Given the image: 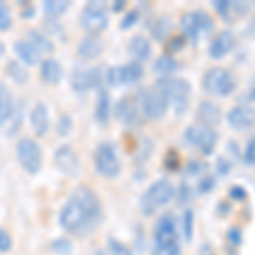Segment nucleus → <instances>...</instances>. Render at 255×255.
Instances as JSON below:
<instances>
[{"mask_svg":"<svg viewBox=\"0 0 255 255\" xmlns=\"http://www.w3.org/2000/svg\"><path fill=\"white\" fill-rule=\"evenodd\" d=\"M31 126L38 136H44L49 129V116L44 104H36L31 111Z\"/></svg>","mask_w":255,"mask_h":255,"instance_id":"obj_19","label":"nucleus"},{"mask_svg":"<svg viewBox=\"0 0 255 255\" xmlns=\"http://www.w3.org/2000/svg\"><path fill=\"white\" fill-rule=\"evenodd\" d=\"M192 225H194V213L191 209H186V213H184V237L187 242H191L192 238Z\"/></svg>","mask_w":255,"mask_h":255,"instance_id":"obj_31","label":"nucleus"},{"mask_svg":"<svg viewBox=\"0 0 255 255\" xmlns=\"http://www.w3.org/2000/svg\"><path fill=\"white\" fill-rule=\"evenodd\" d=\"M244 160L250 165H255V136L247 143L245 146V153H244Z\"/></svg>","mask_w":255,"mask_h":255,"instance_id":"obj_33","label":"nucleus"},{"mask_svg":"<svg viewBox=\"0 0 255 255\" xmlns=\"http://www.w3.org/2000/svg\"><path fill=\"white\" fill-rule=\"evenodd\" d=\"M197 118H199L201 125H206L209 128H213L215 125H218L221 119L220 108H218L215 102H209V101L201 102L199 109H197Z\"/></svg>","mask_w":255,"mask_h":255,"instance_id":"obj_21","label":"nucleus"},{"mask_svg":"<svg viewBox=\"0 0 255 255\" xmlns=\"http://www.w3.org/2000/svg\"><path fill=\"white\" fill-rule=\"evenodd\" d=\"M249 99L255 102V80H254V87L250 89V92H249Z\"/></svg>","mask_w":255,"mask_h":255,"instance_id":"obj_41","label":"nucleus"},{"mask_svg":"<svg viewBox=\"0 0 255 255\" xmlns=\"http://www.w3.org/2000/svg\"><path fill=\"white\" fill-rule=\"evenodd\" d=\"M12 247V238L5 230H0V252H9Z\"/></svg>","mask_w":255,"mask_h":255,"instance_id":"obj_35","label":"nucleus"},{"mask_svg":"<svg viewBox=\"0 0 255 255\" xmlns=\"http://www.w3.org/2000/svg\"><path fill=\"white\" fill-rule=\"evenodd\" d=\"M218 172H220L221 175H226L230 170H232V167H233V162L232 160H228V158H225V157H220L218 158Z\"/></svg>","mask_w":255,"mask_h":255,"instance_id":"obj_36","label":"nucleus"},{"mask_svg":"<svg viewBox=\"0 0 255 255\" xmlns=\"http://www.w3.org/2000/svg\"><path fill=\"white\" fill-rule=\"evenodd\" d=\"M12 109H14V106H12L10 94L5 89H0V125H3L10 118Z\"/></svg>","mask_w":255,"mask_h":255,"instance_id":"obj_26","label":"nucleus"},{"mask_svg":"<svg viewBox=\"0 0 255 255\" xmlns=\"http://www.w3.org/2000/svg\"><path fill=\"white\" fill-rule=\"evenodd\" d=\"M232 7H233V3L228 2V0H220V2H215L216 12L221 15V19H225V20H228V14H230V10H232Z\"/></svg>","mask_w":255,"mask_h":255,"instance_id":"obj_32","label":"nucleus"},{"mask_svg":"<svg viewBox=\"0 0 255 255\" xmlns=\"http://www.w3.org/2000/svg\"><path fill=\"white\" fill-rule=\"evenodd\" d=\"M97 118L101 123H106V119L109 118V96L106 90H101L99 94V101H97Z\"/></svg>","mask_w":255,"mask_h":255,"instance_id":"obj_27","label":"nucleus"},{"mask_svg":"<svg viewBox=\"0 0 255 255\" xmlns=\"http://www.w3.org/2000/svg\"><path fill=\"white\" fill-rule=\"evenodd\" d=\"M143 79V67L136 61L126 65L113 67L106 73V80L111 87H128V85L138 84Z\"/></svg>","mask_w":255,"mask_h":255,"instance_id":"obj_9","label":"nucleus"},{"mask_svg":"<svg viewBox=\"0 0 255 255\" xmlns=\"http://www.w3.org/2000/svg\"><path fill=\"white\" fill-rule=\"evenodd\" d=\"M179 244V232H177V221L172 213H165L160 216L155 225V245H174Z\"/></svg>","mask_w":255,"mask_h":255,"instance_id":"obj_12","label":"nucleus"},{"mask_svg":"<svg viewBox=\"0 0 255 255\" xmlns=\"http://www.w3.org/2000/svg\"><path fill=\"white\" fill-rule=\"evenodd\" d=\"M12 26L10 9L3 2H0V31H7Z\"/></svg>","mask_w":255,"mask_h":255,"instance_id":"obj_30","label":"nucleus"},{"mask_svg":"<svg viewBox=\"0 0 255 255\" xmlns=\"http://www.w3.org/2000/svg\"><path fill=\"white\" fill-rule=\"evenodd\" d=\"M101 84V72L99 68L94 67H79L75 68L72 75V85L79 92H85V90L94 89L96 85Z\"/></svg>","mask_w":255,"mask_h":255,"instance_id":"obj_14","label":"nucleus"},{"mask_svg":"<svg viewBox=\"0 0 255 255\" xmlns=\"http://www.w3.org/2000/svg\"><path fill=\"white\" fill-rule=\"evenodd\" d=\"M163 94H165L168 106L175 109V114L182 116L187 111L189 97H191V85L184 79H175V77H167V79H160L157 82Z\"/></svg>","mask_w":255,"mask_h":255,"instance_id":"obj_4","label":"nucleus"},{"mask_svg":"<svg viewBox=\"0 0 255 255\" xmlns=\"http://www.w3.org/2000/svg\"><path fill=\"white\" fill-rule=\"evenodd\" d=\"M14 53L19 56V60L22 61V63L27 65V67L38 65L41 60V55H43V53H41L29 39L17 41V43L14 44Z\"/></svg>","mask_w":255,"mask_h":255,"instance_id":"obj_16","label":"nucleus"},{"mask_svg":"<svg viewBox=\"0 0 255 255\" xmlns=\"http://www.w3.org/2000/svg\"><path fill=\"white\" fill-rule=\"evenodd\" d=\"M230 197H232V199H245L247 191L240 186H233L232 189H230Z\"/></svg>","mask_w":255,"mask_h":255,"instance_id":"obj_38","label":"nucleus"},{"mask_svg":"<svg viewBox=\"0 0 255 255\" xmlns=\"http://www.w3.org/2000/svg\"><path fill=\"white\" fill-rule=\"evenodd\" d=\"M139 109L148 119H160L162 116H165L168 109V101L157 84L141 92V96H139Z\"/></svg>","mask_w":255,"mask_h":255,"instance_id":"obj_7","label":"nucleus"},{"mask_svg":"<svg viewBox=\"0 0 255 255\" xmlns=\"http://www.w3.org/2000/svg\"><path fill=\"white\" fill-rule=\"evenodd\" d=\"M213 29H215V20L208 12L201 9L187 12L180 19V31H182L184 38L194 44H199L203 39H208Z\"/></svg>","mask_w":255,"mask_h":255,"instance_id":"obj_2","label":"nucleus"},{"mask_svg":"<svg viewBox=\"0 0 255 255\" xmlns=\"http://www.w3.org/2000/svg\"><path fill=\"white\" fill-rule=\"evenodd\" d=\"M174 196H175V187L167 179H160L143 192L141 199H139V208H141L143 215L151 216L158 209L167 206Z\"/></svg>","mask_w":255,"mask_h":255,"instance_id":"obj_3","label":"nucleus"},{"mask_svg":"<svg viewBox=\"0 0 255 255\" xmlns=\"http://www.w3.org/2000/svg\"><path fill=\"white\" fill-rule=\"evenodd\" d=\"M27 39H29L31 43L34 44V46L38 48L41 53H43V55H44V53H49L53 49L51 43H49V41L44 38L43 34H39V32H31L29 38H27Z\"/></svg>","mask_w":255,"mask_h":255,"instance_id":"obj_28","label":"nucleus"},{"mask_svg":"<svg viewBox=\"0 0 255 255\" xmlns=\"http://www.w3.org/2000/svg\"><path fill=\"white\" fill-rule=\"evenodd\" d=\"M17 158L22 168L29 174H36L39 172L41 163H43V153H41V148L34 139L31 138H22L17 143Z\"/></svg>","mask_w":255,"mask_h":255,"instance_id":"obj_11","label":"nucleus"},{"mask_svg":"<svg viewBox=\"0 0 255 255\" xmlns=\"http://www.w3.org/2000/svg\"><path fill=\"white\" fill-rule=\"evenodd\" d=\"M77 51H79V55L84 60H94V58H97V56H101V53L104 51V43H102L101 38L90 34L80 41Z\"/></svg>","mask_w":255,"mask_h":255,"instance_id":"obj_20","label":"nucleus"},{"mask_svg":"<svg viewBox=\"0 0 255 255\" xmlns=\"http://www.w3.org/2000/svg\"><path fill=\"white\" fill-rule=\"evenodd\" d=\"M101 220V203L96 192L89 187H79L65 203L60 213V221L67 232L87 235Z\"/></svg>","mask_w":255,"mask_h":255,"instance_id":"obj_1","label":"nucleus"},{"mask_svg":"<svg viewBox=\"0 0 255 255\" xmlns=\"http://www.w3.org/2000/svg\"><path fill=\"white\" fill-rule=\"evenodd\" d=\"M215 187V179L213 177H201V180H199V186H197V189H199V194H208L211 189Z\"/></svg>","mask_w":255,"mask_h":255,"instance_id":"obj_34","label":"nucleus"},{"mask_svg":"<svg viewBox=\"0 0 255 255\" xmlns=\"http://www.w3.org/2000/svg\"><path fill=\"white\" fill-rule=\"evenodd\" d=\"M139 111L141 109H139V106H138V101H134V99H131V97H126L118 104V118L121 119L125 125L133 126L138 123Z\"/></svg>","mask_w":255,"mask_h":255,"instance_id":"obj_18","label":"nucleus"},{"mask_svg":"<svg viewBox=\"0 0 255 255\" xmlns=\"http://www.w3.org/2000/svg\"><path fill=\"white\" fill-rule=\"evenodd\" d=\"M68 7L70 2H67V0H46L43 5V10L49 17H60Z\"/></svg>","mask_w":255,"mask_h":255,"instance_id":"obj_25","label":"nucleus"},{"mask_svg":"<svg viewBox=\"0 0 255 255\" xmlns=\"http://www.w3.org/2000/svg\"><path fill=\"white\" fill-rule=\"evenodd\" d=\"M94 163H96V170L102 177H106V179H114L121 172V163H119L116 148H114V145H111V143L99 145Z\"/></svg>","mask_w":255,"mask_h":255,"instance_id":"obj_10","label":"nucleus"},{"mask_svg":"<svg viewBox=\"0 0 255 255\" xmlns=\"http://www.w3.org/2000/svg\"><path fill=\"white\" fill-rule=\"evenodd\" d=\"M228 240L235 245H240L242 244V233L238 228H230L228 230Z\"/></svg>","mask_w":255,"mask_h":255,"instance_id":"obj_39","label":"nucleus"},{"mask_svg":"<svg viewBox=\"0 0 255 255\" xmlns=\"http://www.w3.org/2000/svg\"><path fill=\"white\" fill-rule=\"evenodd\" d=\"M203 89L209 96L228 97L237 89V84L228 70L215 67V68H209L206 75L203 77Z\"/></svg>","mask_w":255,"mask_h":255,"instance_id":"obj_5","label":"nucleus"},{"mask_svg":"<svg viewBox=\"0 0 255 255\" xmlns=\"http://www.w3.org/2000/svg\"><path fill=\"white\" fill-rule=\"evenodd\" d=\"M151 255H182L179 244L174 245H155Z\"/></svg>","mask_w":255,"mask_h":255,"instance_id":"obj_29","label":"nucleus"},{"mask_svg":"<svg viewBox=\"0 0 255 255\" xmlns=\"http://www.w3.org/2000/svg\"><path fill=\"white\" fill-rule=\"evenodd\" d=\"M55 160H56V165L65 172H73L77 168V155L70 146L58 148V151H56V155H55Z\"/></svg>","mask_w":255,"mask_h":255,"instance_id":"obj_24","label":"nucleus"},{"mask_svg":"<svg viewBox=\"0 0 255 255\" xmlns=\"http://www.w3.org/2000/svg\"><path fill=\"white\" fill-rule=\"evenodd\" d=\"M226 121H228L230 128H233V129L247 131L255 126V109L252 106L238 104L228 111Z\"/></svg>","mask_w":255,"mask_h":255,"instance_id":"obj_13","label":"nucleus"},{"mask_svg":"<svg viewBox=\"0 0 255 255\" xmlns=\"http://www.w3.org/2000/svg\"><path fill=\"white\" fill-rule=\"evenodd\" d=\"M128 51H129L133 61H136V63L141 65L143 61H146L151 56L150 39L145 38V36H141V34L134 36V38L129 41V48H128Z\"/></svg>","mask_w":255,"mask_h":255,"instance_id":"obj_17","label":"nucleus"},{"mask_svg":"<svg viewBox=\"0 0 255 255\" xmlns=\"http://www.w3.org/2000/svg\"><path fill=\"white\" fill-rule=\"evenodd\" d=\"M184 139H186V143L189 146L201 150V153L211 155L218 143V133L215 131V128H209L206 125L196 123V125H191L186 128V131H184Z\"/></svg>","mask_w":255,"mask_h":255,"instance_id":"obj_6","label":"nucleus"},{"mask_svg":"<svg viewBox=\"0 0 255 255\" xmlns=\"http://www.w3.org/2000/svg\"><path fill=\"white\" fill-rule=\"evenodd\" d=\"M111 252H113V255H131V252L126 249L125 245L116 244V242H113V244H111Z\"/></svg>","mask_w":255,"mask_h":255,"instance_id":"obj_40","label":"nucleus"},{"mask_svg":"<svg viewBox=\"0 0 255 255\" xmlns=\"http://www.w3.org/2000/svg\"><path fill=\"white\" fill-rule=\"evenodd\" d=\"M180 65L177 63V60L172 58L170 55H162L155 60L153 63V72L157 73L160 79H167V77H172V73H175L179 70Z\"/></svg>","mask_w":255,"mask_h":255,"instance_id":"obj_23","label":"nucleus"},{"mask_svg":"<svg viewBox=\"0 0 255 255\" xmlns=\"http://www.w3.org/2000/svg\"><path fill=\"white\" fill-rule=\"evenodd\" d=\"M61 75H63V70H61V65L56 60H44L41 63V79H43L46 84L55 85L61 80Z\"/></svg>","mask_w":255,"mask_h":255,"instance_id":"obj_22","label":"nucleus"},{"mask_svg":"<svg viewBox=\"0 0 255 255\" xmlns=\"http://www.w3.org/2000/svg\"><path fill=\"white\" fill-rule=\"evenodd\" d=\"M235 48V34L232 31H221L213 38L209 44V56L213 60H223L228 53L233 51Z\"/></svg>","mask_w":255,"mask_h":255,"instance_id":"obj_15","label":"nucleus"},{"mask_svg":"<svg viewBox=\"0 0 255 255\" xmlns=\"http://www.w3.org/2000/svg\"><path fill=\"white\" fill-rule=\"evenodd\" d=\"M80 24L89 34L96 36L102 32L109 24V14L106 10L104 3L90 2L84 7L80 15Z\"/></svg>","mask_w":255,"mask_h":255,"instance_id":"obj_8","label":"nucleus"},{"mask_svg":"<svg viewBox=\"0 0 255 255\" xmlns=\"http://www.w3.org/2000/svg\"><path fill=\"white\" fill-rule=\"evenodd\" d=\"M138 19H139L138 12H129L128 15H125V20H121V27H123V29H128V27L133 26Z\"/></svg>","mask_w":255,"mask_h":255,"instance_id":"obj_37","label":"nucleus"}]
</instances>
